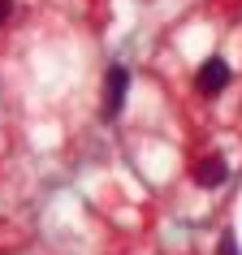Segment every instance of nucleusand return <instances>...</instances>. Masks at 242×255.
I'll return each mask as SVG.
<instances>
[{
    "mask_svg": "<svg viewBox=\"0 0 242 255\" xmlns=\"http://www.w3.org/2000/svg\"><path fill=\"white\" fill-rule=\"evenodd\" d=\"M9 13H13V0H0V22H9Z\"/></svg>",
    "mask_w": 242,
    "mask_h": 255,
    "instance_id": "39448f33",
    "label": "nucleus"
},
{
    "mask_svg": "<svg viewBox=\"0 0 242 255\" xmlns=\"http://www.w3.org/2000/svg\"><path fill=\"white\" fill-rule=\"evenodd\" d=\"M125 87H130L125 65H113V69H108V87H104V117H108V121L117 117L121 104H125Z\"/></svg>",
    "mask_w": 242,
    "mask_h": 255,
    "instance_id": "f257e3e1",
    "label": "nucleus"
},
{
    "mask_svg": "<svg viewBox=\"0 0 242 255\" xmlns=\"http://www.w3.org/2000/svg\"><path fill=\"white\" fill-rule=\"evenodd\" d=\"M216 255H238V247H234V238H229V234L221 238V247H216Z\"/></svg>",
    "mask_w": 242,
    "mask_h": 255,
    "instance_id": "20e7f679",
    "label": "nucleus"
},
{
    "mask_svg": "<svg viewBox=\"0 0 242 255\" xmlns=\"http://www.w3.org/2000/svg\"><path fill=\"white\" fill-rule=\"evenodd\" d=\"M225 177H229V169H225V160H221V156H208V160L195 164V182H199V186H208V190L225 186Z\"/></svg>",
    "mask_w": 242,
    "mask_h": 255,
    "instance_id": "7ed1b4c3",
    "label": "nucleus"
},
{
    "mask_svg": "<svg viewBox=\"0 0 242 255\" xmlns=\"http://www.w3.org/2000/svg\"><path fill=\"white\" fill-rule=\"evenodd\" d=\"M225 82H229V65L221 61V56H212V61H203L195 87H199L203 95H221V91H225Z\"/></svg>",
    "mask_w": 242,
    "mask_h": 255,
    "instance_id": "f03ea898",
    "label": "nucleus"
}]
</instances>
